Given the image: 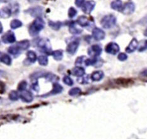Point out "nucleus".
I'll return each mask as SVG.
<instances>
[{
    "instance_id": "nucleus-18",
    "label": "nucleus",
    "mask_w": 147,
    "mask_h": 139,
    "mask_svg": "<svg viewBox=\"0 0 147 139\" xmlns=\"http://www.w3.org/2000/svg\"><path fill=\"white\" fill-rule=\"evenodd\" d=\"M29 41L28 40H24L18 42L17 44V46L20 48V49H26L27 48L29 47Z\"/></svg>"
},
{
    "instance_id": "nucleus-30",
    "label": "nucleus",
    "mask_w": 147,
    "mask_h": 139,
    "mask_svg": "<svg viewBox=\"0 0 147 139\" xmlns=\"http://www.w3.org/2000/svg\"><path fill=\"white\" fill-rule=\"evenodd\" d=\"M127 56L124 53H120L119 55H118V59L120 61H125L127 60Z\"/></svg>"
},
{
    "instance_id": "nucleus-19",
    "label": "nucleus",
    "mask_w": 147,
    "mask_h": 139,
    "mask_svg": "<svg viewBox=\"0 0 147 139\" xmlns=\"http://www.w3.org/2000/svg\"><path fill=\"white\" fill-rule=\"evenodd\" d=\"M22 26V22L20 20H18V19H14V20H13L10 23V27L12 29L18 28Z\"/></svg>"
},
{
    "instance_id": "nucleus-27",
    "label": "nucleus",
    "mask_w": 147,
    "mask_h": 139,
    "mask_svg": "<svg viewBox=\"0 0 147 139\" xmlns=\"http://www.w3.org/2000/svg\"><path fill=\"white\" fill-rule=\"evenodd\" d=\"M18 47L17 46H12L9 48L8 51L12 54H17L18 52Z\"/></svg>"
},
{
    "instance_id": "nucleus-3",
    "label": "nucleus",
    "mask_w": 147,
    "mask_h": 139,
    "mask_svg": "<svg viewBox=\"0 0 147 139\" xmlns=\"http://www.w3.org/2000/svg\"><path fill=\"white\" fill-rule=\"evenodd\" d=\"M135 10V5L133 2H127L123 5L121 12L124 15L133 14Z\"/></svg>"
},
{
    "instance_id": "nucleus-4",
    "label": "nucleus",
    "mask_w": 147,
    "mask_h": 139,
    "mask_svg": "<svg viewBox=\"0 0 147 139\" xmlns=\"http://www.w3.org/2000/svg\"><path fill=\"white\" fill-rule=\"evenodd\" d=\"M95 6V2L93 0H90L84 3L82 6V10L85 14H90L91 12L94 10Z\"/></svg>"
},
{
    "instance_id": "nucleus-13",
    "label": "nucleus",
    "mask_w": 147,
    "mask_h": 139,
    "mask_svg": "<svg viewBox=\"0 0 147 139\" xmlns=\"http://www.w3.org/2000/svg\"><path fill=\"white\" fill-rule=\"evenodd\" d=\"M12 10L8 7H3L1 9V18H7L11 15Z\"/></svg>"
},
{
    "instance_id": "nucleus-36",
    "label": "nucleus",
    "mask_w": 147,
    "mask_h": 139,
    "mask_svg": "<svg viewBox=\"0 0 147 139\" xmlns=\"http://www.w3.org/2000/svg\"><path fill=\"white\" fill-rule=\"evenodd\" d=\"M1 32V34L3 32V27H2L1 24V32Z\"/></svg>"
},
{
    "instance_id": "nucleus-10",
    "label": "nucleus",
    "mask_w": 147,
    "mask_h": 139,
    "mask_svg": "<svg viewBox=\"0 0 147 139\" xmlns=\"http://www.w3.org/2000/svg\"><path fill=\"white\" fill-rule=\"evenodd\" d=\"M38 46L47 51H49L51 49L49 41L47 39H41L38 43Z\"/></svg>"
},
{
    "instance_id": "nucleus-28",
    "label": "nucleus",
    "mask_w": 147,
    "mask_h": 139,
    "mask_svg": "<svg viewBox=\"0 0 147 139\" xmlns=\"http://www.w3.org/2000/svg\"><path fill=\"white\" fill-rule=\"evenodd\" d=\"M146 50H147V40H145L143 41V43L142 44V46H140L139 48V51H140V52L145 51Z\"/></svg>"
},
{
    "instance_id": "nucleus-7",
    "label": "nucleus",
    "mask_w": 147,
    "mask_h": 139,
    "mask_svg": "<svg viewBox=\"0 0 147 139\" xmlns=\"http://www.w3.org/2000/svg\"><path fill=\"white\" fill-rule=\"evenodd\" d=\"M92 36L97 41L103 40L105 38V34L103 30L99 28H95L92 31Z\"/></svg>"
},
{
    "instance_id": "nucleus-9",
    "label": "nucleus",
    "mask_w": 147,
    "mask_h": 139,
    "mask_svg": "<svg viewBox=\"0 0 147 139\" xmlns=\"http://www.w3.org/2000/svg\"><path fill=\"white\" fill-rule=\"evenodd\" d=\"M26 12L29 13V14L32 16H33V17H39L38 16H39L40 15L42 14V8L40 7V6H37V7L30 8Z\"/></svg>"
},
{
    "instance_id": "nucleus-14",
    "label": "nucleus",
    "mask_w": 147,
    "mask_h": 139,
    "mask_svg": "<svg viewBox=\"0 0 147 139\" xmlns=\"http://www.w3.org/2000/svg\"><path fill=\"white\" fill-rule=\"evenodd\" d=\"M102 52V49L101 47L98 46V45H94L92 46L90 49H89L88 53L90 55L92 54H95V55H99Z\"/></svg>"
},
{
    "instance_id": "nucleus-2",
    "label": "nucleus",
    "mask_w": 147,
    "mask_h": 139,
    "mask_svg": "<svg viewBox=\"0 0 147 139\" xmlns=\"http://www.w3.org/2000/svg\"><path fill=\"white\" fill-rule=\"evenodd\" d=\"M116 17L113 15H105L102 18L100 24L102 27L105 29H110L114 27L116 24Z\"/></svg>"
},
{
    "instance_id": "nucleus-23",
    "label": "nucleus",
    "mask_w": 147,
    "mask_h": 139,
    "mask_svg": "<svg viewBox=\"0 0 147 139\" xmlns=\"http://www.w3.org/2000/svg\"><path fill=\"white\" fill-rule=\"evenodd\" d=\"M53 56L56 60H61V58H63V51H61V50L54 51L53 53Z\"/></svg>"
},
{
    "instance_id": "nucleus-29",
    "label": "nucleus",
    "mask_w": 147,
    "mask_h": 139,
    "mask_svg": "<svg viewBox=\"0 0 147 139\" xmlns=\"http://www.w3.org/2000/svg\"><path fill=\"white\" fill-rule=\"evenodd\" d=\"M63 80H64V82L66 84H68V85H71L73 83V80L70 79L69 77H65V78H64Z\"/></svg>"
},
{
    "instance_id": "nucleus-1",
    "label": "nucleus",
    "mask_w": 147,
    "mask_h": 139,
    "mask_svg": "<svg viewBox=\"0 0 147 139\" xmlns=\"http://www.w3.org/2000/svg\"><path fill=\"white\" fill-rule=\"evenodd\" d=\"M44 26L45 22L43 19L40 17H37L29 27L28 32L31 36H36L44 28Z\"/></svg>"
},
{
    "instance_id": "nucleus-20",
    "label": "nucleus",
    "mask_w": 147,
    "mask_h": 139,
    "mask_svg": "<svg viewBox=\"0 0 147 139\" xmlns=\"http://www.w3.org/2000/svg\"><path fill=\"white\" fill-rule=\"evenodd\" d=\"M104 76L103 72H95L92 74V79L94 80V81H97V80H100Z\"/></svg>"
},
{
    "instance_id": "nucleus-35",
    "label": "nucleus",
    "mask_w": 147,
    "mask_h": 139,
    "mask_svg": "<svg viewBox=\"0 0 147 139\" xmlns=\"http://www.w3.org/2000/svg\"><path fill=\"white\" fill-rule=\"evenodd\" d=\"M143 34H144L145 36L147 37V28L144 31V32H143Z\"/></svg>"
},
{
    "instance_id": "nucleus-16",
    "label": "nucleus",
    "mask_w": 147,
    "mask_h": 139,
    "mask_svg": "<svg viewBox=\"0 0 147 139\" xmlns=\"http://www.w3.org/2000/svg\"><path fill=\"white\" fill-rule=\"evenodd\" d=\"M49 26L54 31H58L62 25L61 22H53L49 21L48 22Z\"/></svg>"
},
{
    "instance_id": "nucleus-31",
    "label": "nucleus",
    "mask_w": 147,
    "mask_h": 139,
    "mask_svg": "<svg viewBox=\"0 0 147 139\" xmlns=\"http://www.w3.org/2000/svg\"><path fill=\"white\" fill-rule=\"evenodd\" d=\"M85 0H75V5L77 7H82L84 5Z\"/></svg>"
},
{
    "instance_id": "nucleus-26",
    "label": "nucleus",
    "mask_w": 147,
    "mask_h": 139,
    "mask_svg": "<svg viewBox=\"0 0 147 139\" xmlns=\"http://www.w3.org/2000/svg\"><path fill=\"white\" fill-rule=\"evenodd\" d=\"M47 58L44 56H41L39 58V62L41 65H46L47 64Z\"/></svg>"
},
{
    "instance_id": "nucleus-34",
    "label": "nucleus",
    "mask_w": 147,
    "mask_h": 139,
    "mask_svg": "<svg viewBox=\"0 0 147 139\" xmlns=\"http://www.w3.org/2000/svg\"><path fill=\"white\" fill-rule=\"evenodd\" d=\"M9 1H10V0H1V3H7Z\"/></svg>"
},
{
    "instance_id": "nucleus-32",
    "label": "nucleus",
    "mask_w": 147,
    "mask_h": 139,
    "mask_svg": "<svg viewBox=\"0 0 147 139\" xmlns=\"http://www.w3.org/2000/svg\"><path fill=\"white\" fill-rule=\"evenodd\" d=\"M80 92V90L79 89L77 88H75L73 89H71V91H70V94H78V92Z\"/></svg>"
},
{
    "instance_id": "nucleus-5",
    "label": "nucleus",
    "mask_w": 147,
    "mask_h": 139,
    "mask_svg": "<svg viewBox=\"0 0 147 139\" xmlns=\"http://www.w3.org/2000/svg\"><path fill=\"white\" fill-rule=\"evenodd\" d=\"M1 39L5 43H13L16 41V37L13 32L9 31L3 35Z\"/></svg>"
},
{
    "instance_id": "nucleus-24",
    "label": "nucleus",
    "mask_w": 147,
    "mask_h": 139,
    "mask_svg": "<svg viewBox=\"0 0 147 139\" xmlns=\"http://www.w3.org/2000/svg\"><path fill=\"white\" fill-rule=\"evenodd\" d=\"M77 14V10L73 7L69 8V10H68V17L70 18H74L75 16Z\"/></svg>"
},
{
    "instance_id": "nucleus-22",
    "label": "nucleus",
    "mask_w": 147,
    "mask_h": 139,
    "mask_svg": "<svg viewBox=\"0 0 147 139\" xmlns=\"http://www.w3.org/2000/svg\"><path fill=\"white\" fill-rule=\"evenodd\" d=\"M85 71L82 68H75L73 69V73L75 75H77V76H82L84 74Z\"/></svg>"
},
{
    "instance_id": "nucleus-21",
    "label": "nucleus",
    "mask_w": 147,
    "mask_h": 139,
    "mask_svg": "<svg viewBox=\"0 0 147 139\" xmlns=\"http://www.w3.org/2000/svg\"><path fill=\"white\" fill-rule=\"evenodd\" d=\"M1 61L3 63H5L6 64H8V65H9L11 63V58H9V56L6 55V54H3L1 56Z\"/></svg>"
},
{
    "instance_id": "nucleus-33",
    "label": "nucleus",
    "mask_w": 147,
    "mask_h": 139,
    "mask_svg": "<svg viewBox=\"0 0 147 139\" xmlns=\"http://www.w3.org/2000/svg\"><path fill=\"white\" fill-rule=\"evenodd\" d=\"M25 87H26V83H25V82H23L21 83L20 86H19V89H25Z\"/></svg>"
},
{
    "instance_id": "nucleus-6",
    "label": "nucleus",
    "mask_w": 147,
    "mask_h": 139,
    "mask_svg": "<svg viewBox=\"0 0 147 139\" xmlns=\"http://www.w3.org/2000/svg\"><path fill=\"white\" fill-rule=\"evenodd\" d=\"M105 51L108 53L115 55L119 51V46L115 43H110L107 45L105 47Z\"/></svg>"
},
{
    "instance_id": "nucleus-11",
    "label": "nucleus",
    "mask_w": 147,
    "mask_h": 139,
    "mask_svg": "<svg viewBox=\"0 0 147 139\" xmlns=\"http://www.w3.org/2000/svg\"><path fill=\"white\" fill-rule=\"evenodd\" d=\"M123 6V2L121 0H114L111 4V7L116 11H121Z\"/></svg>"
},
{
    "instance_id": "nucleus-8",
    "label": "nucleus",
    "mask_w": 147,
    "mask_h": 139,
    "mask_svg": "<svg viewBox=\"0 0 147 139\" xmlns=\"http://www.w3.org/2000/svg\"><path fill=\"white\" fill-rule=\"evenodd\" d=\"M138 46V41H137L135 38L133 39L130 42L129 46L126 47V52L128 53L134 52V51H135L137 49Z\"/></svg>"
},
{
    "instance_id": "nucleus-17",
    "label": "nucleus",
    "mask_w": 147,
    "mask_h": 139,
    "mask_svg": "<svg viewBox=\"0 0 147 139\" xmlns=\"http://www.w3.org/2000/svg\"><path fill=\"white\" fill-rule=\"evenodd\" d=\"M69 31L70 33L72 34H80L82 32V29L76 28L74 24H71L69 25Z\"/></svg>"
},
{
    "instance_id": "nucleus-25",
    "label": "nucleus",
    "mask_w": 147,
    "mask_h": 139,
    "mask_svg": "<svg viewBox=\"0 0 147 139\" xmlns=\"http://www.w3.org/2000/svg\"><path fill=\"white\" fill-rule=\"evenodd\" d=\"M27 56H28V59L30 60L31 62L34 63L36 61V54H35V53L33 52V51H28L27 53Z\"/></svg>"
},
{
    "instance_id": "nucleus-15",
    "label": "nucleus",
    "mask_w": 147,
    "mask_h": 139,
    "mask_svg": "<svg viewBox=\"0 0 147 139\" xmlns=\"http://www.w3.org/2000/svg\"><path fill=\"white\" fill-rule=\"evenodd\" d=\"M77 23L82 27H87L89 24L88 18L85 16H80L77 19Z\"/></svg>"
},
{
    "instance_id": "nucleus-12",
    "label": "nucleus",
    "mask_w": 147,
    "mask_h": 139,
    "mask_svg": "<svg viewBox=\"0 0 147 139\" xmlns=\"http://www.w3.org/2000/svg\"><path fill=\"white\" fill-rule=\"evenodd\" d=\"M78 46V43L77 41H73L72 43L68 44L67 46V51L71 54H74Z\"/></svg>"
}]
</instances>
